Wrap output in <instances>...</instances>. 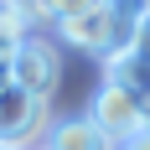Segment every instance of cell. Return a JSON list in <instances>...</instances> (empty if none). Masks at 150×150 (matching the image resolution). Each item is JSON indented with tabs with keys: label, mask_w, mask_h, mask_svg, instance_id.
Wrapping results in <instances>:
<instances>
[{
	"label": "cell",
	"mask_w": 150,
	"mask_h": 150,
	"mask_svg": "<svg viewBox=\"0 0 150 150\" xmlns=\"http://www.w3.org/2000/svg\"><path fill=\"white\" fill-rule=\"evenodd\" d=\"M47 16H57V31L73 47L104 52V57L135 42V21H140V11H129V5H52Z\"/></svg>",
	"instance_id": "1"
},
{
	"label": "cell",
	"mask_w": 150,
	"mask_h": 150,
	"mask_svg": "<svg viewBox=\"0 0 150 150\" xmlns=\"http://www.w3.org/2000/svg\"><path fill=\"white\" fill-rule=\"evenodd\" d=\"M47 150H114V140H109L93 119H62L57 129H52V145Z\"/></svg>",
	"instance_id": "5"
},
{
	"label": "cell",
	"mask_w": 150,
	"mask_h": 150,
	"mask_svg": "<svg viewBox=\"0 0 150 150\" xmlns=\"http://www.w3.org/2000/svg\"><path fill=\"white\" fill-rule=\"evenodd\" d=\"M47 129V98L5 83L0 88V150H26Z\"/></svg>",
	"instance_id": "2"
},
{
	"label": "cell",
	"mask_w": 150,
	"mask_h": 150,
	"mask_svg": "<svg viewBox=\"0 0 150 150\" xmlns=\"http://www.w3.org/2000/svg\"><path fill=\"white\" fill-rule=\"evenodd\" d=\"M5 83H11V67H0V88H5Z\"/></svg>",
	"instance_id": "10"
},
{
	"label": "cell",
	"mask_w": 150,
	"mask_h": 150,
	"mask_svg": "<svg viewBox=\"0 0 150 150\" xmlns=\"http://www.w3.org/2000/svg\"><path fill=\"white\" fill-rule=\"evenodd\" d=\"M119 150H150V129H145V135H135V140H124Z\"/></svg>",
	"instance_id": "8"
},
{
	"label": "cell",
	"mask_w": 150,
	"mask_h": 150,
	"mask_svg": "<svg viewBox=\"0 0 150 150\" xmlns=\"http://www.w3.org/2000/svg\"><path fill=\"white\" fill-rule=\"evenodd\" d=\"M129 52H135V57L150 67V5L140 11V21H135V42H129Z\"/></svg>",
	"instance_id": "7"
},
{
	"label": "cell",
	"mask_w": 150,
	"mask_h": 150,
	"mask_svg": "<svg viewBox=\"0 0 150 150\" xmlns=\"http://www.w3.org/2000/svg\"><path fill=\"white\" fill-rule=\"evenodd\" d=\"M93 124L104 129L109 140H135L145 135V114H140V93L124 88V83H104L98 88V98H93Z\"/></svg>",
	"instance_id": "3"
},
{
	"label": "cell",
	"mask_w": 150,
	"mask_h": 150,
	"mask_svg": "<svg viewBox=\"0 0 150 150\" xmlns=\"http://www.w3.org/2000/svg\"><path fill=\"white\" fill-rule=\"evenodd\" d=\"M140 114H145V129H150V93H140Z\"/></svg>",
	"instance_id": "9"
},
{
	"label": "cell",
	"mask_w": 150,
	"mask_h": 150,
	"mask_svg": "<svg viewBox=\"0 0 150 150\" xmlns=\"http://www.w3.org/2000/svg\"><path fill=\"white\" fill-rule=\"evenodd\" d=\"M57 73H62V62H57V52H52L47 36H26V42L16 47V57H11V83L26 88V93H36V98H52Z\"/></svg>",
	"instance_id": "4"
},
{
	"label": "cell",
	"mask_w": 150,
	"mask_h": 150,
	"mask_svg": "<svg viewBox=\"0 0 150 150\" xmlns=\"http://www.w3.org/2000/svg\"><path fill=\"white\" fill-rule=\"evenodd\" d=\"M26 5H0V67H11V57H16V47L26 42L31 31H26Z\"/></svg>",
	"instance_id": "6"
}]
</instances>
